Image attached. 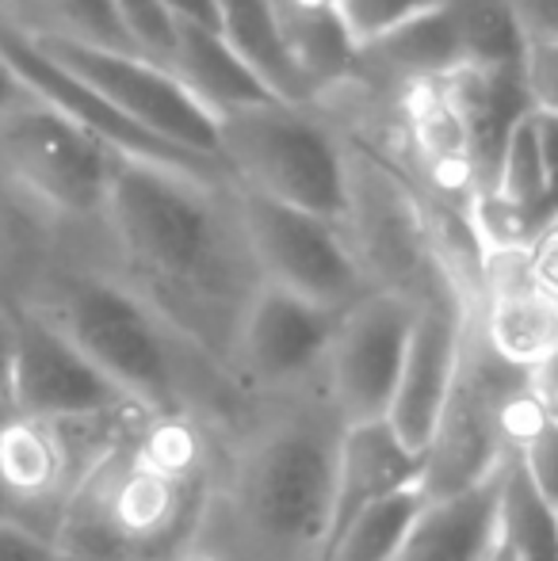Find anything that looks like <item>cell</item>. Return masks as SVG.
Wrapping results in <instances>:
<instances>
[{
    "instance_id": "cell-10",
    "label": "cell",
    "mask_w": 558,
    "mask_h": 561,
    "mask_svg": "<svg viewBox=\"0 0 558 561\" xmlns=\"http://www.w3.org/2000/svg\"><path fill=\"white\" fill-rule=\"evenodd\" d=\"M413 318H418V298L387 287L367 290L341 313L321 378L344 428L387 421L402 378Z\"/></svg>"
},
{
    "instance_id": "cell-19",
    "label": "cell",
    "mask_w": 558,
    "mask_h": 561,
    "mask_svg": "<svg viewBox=\"0 0 558 561\" xmlns=\"http://www.w3.org/2000/svg\"><path fill=\"white\" fill-rule=\"evenodd\" d=\"M218 35L280 104L318 107V96L283 35L276 0H218Z\"/></svg>"
},
{
    "instance_id": "cell-30",
    "label": "cell",
    "mask_w": 558,
    "mask_h": 561,
    "mask_svg": "<svg viewBox=\"0 0 558 561\" xmlns=\"http://www.w3.org/2000/svg\"><path fill=\"white\" fill-rule=\"evenodd\" d=\"M31 92L23 89V81L15 77V69L4 61V54H0V118L4 115H12V112H20L23 104H31Z\"/></svg>"
},
{
    "instance_id": "cell-1",
    "label": "cell",
    "mask_w": 558,
    "mask_h": 561,
    "mask_svg": "<svg viewBox=\"0 0 558 561\" xmlns=\"http://www.w3.org/2000/svg\"><path fill=\"white\" fill-rule=\"evenodd\" d=\"M100 237V264L234 378L241 321L264 287L234 184L119 157Z\"/></svg>"
},
{
    "instance_id": "cell-3",
    "label": "cell",
    "mask_w": 558,
    "mask_h": 561,
    "mask_svg": "<svg viewBox=\"0 0 558 561\" xmlns=\"http://www.w3.org/2000/svg\"><path fill=\"white\" fill-rule=\"evenodd\" d=\"M20 302L50 318L146 413H187L223 432L246 413L241 386L100 260L43 267Z\"/></svg>"
},
{
    "instance_id": "cell-26",
    "label": "cell",
    "mask_w": 558,
    "mask_h": 561,
    "mask_svg": "<svg viewBox=\"0 0 558 561\" xmlns=\"http://www.w3.org/2000/svg\"><path fill=\"white\" fill-rule=\"evenodd\" d=\"M0 561H73L54 535L0 516Z\"/></svg>"
},
{
    "instance_id": "cell-31",
    "label": "cell",
    "mask_w": 558,
    "mask_h": 561,
    "mask_svg": "<svg viewBox=\"0 0 558 561\" xmlns=\"http://www.w3.org/2000/svg\"><path fill=\"white\" fill-rule=\"evenodd\" d=\"M176 20L203 23V27H218V0H161Z\"/></svg>"
},
{
    "instance_id": "cell-4",
    "label": "cell",
    "mask_w": 558,
    "mask_h": 561,
    "mask_svg": "<svg viewBox=\"0 0 558 561\" xmlns=\"http://www.w3.org/2000/svg\"><path fill=\"white\" fill-rule=\"evenodd\" d=\"M207 496L141 462L123 432L77 481L58 542L73 561H157L200 531Z\"/></svg>"
},
{
    "instance_id": "cell-14",
    "label": "cell",
    "mask_w": 558,
    "mask_h": 561,
    "mask_svg": "<svg viewBox=\"0 0 558 561\" xmlns=\"http://www.w3.org/2000/svg\"><path fill=\"white\" fill-rule=\"evenodd\" d=\"M470 313H475V302L452 279H440L418 298V318H413L410 347H406L402 378H398L387 424L398 432L402 444H410L421 455L429 450L440 416L452 401Z\"/></svg>"
},
{
    "instance_id": "cell-34",
    "label": "cell",
    "mask_w": 558,
    "mask_h": 561,
    "mask_svg": "<svg viewBox=\"0 0 558 561\" xmlns=\"http://www.w3.org/2000/svg\"><path fill=\"white\" fill-rule=\"evenodd\" d=\"M4 8H8V0H4Z\"/></svg>"
},
{
    "instance_id": "cell-17",
    "label": "cell",
    "mask_w": 558,
    "mask_h": 561,
    "mask_svg": "<svg viewBox=\"0 0 558 561\" xmlns=\"http://www.w3.org/2000/svg\"><path fill=\"white\" fill-rule=\"evenodd\" d=\"M509 466V458H505ZM505 466L493 470L486 481L470 485L467 493L429 501L418 527L410 531L406 547L395 561H486L501 539V489H505Z\"/></svg>"
},
{
    "instance_id": "cell-7",
    "label": "cell",
    "mask_w": 558,
    "mask_h": 561,
    "mask_svg": "<svg viewBox=\"0 0 558 561\" xmlns=\"http://www.w3.org/2000/svg\"><path fill=\"white\" fill-rule=\"evenodd\" d=\"M141 413L104 416V421L54 424L43 416H0V516L20 519L58 539L77 481L100 455H107Z\"/></svg>"
},
{
    "instance_id": "cell-25",
    "label": "cell",
    "mask_w": 558,
    "mask_h": 561,
    "mask_svg": "<svg viewBox=\"0 0 558 561\" xmlns=\"http://www.w3.org/2000/svg\"><path fill=\"white\" fill-rule=\"evenodd\" d=\"M516 73L532 112L558 118V38H528Z\"/></svg>"
},
{
    "instance_id": "cell-11",
    "label": "cell",
    "mask_w": 558,
    "mask_h": 561,
    "mask_svg": "<svg viewBox=\"0 0 558 561\" xmlns=\"http://www.w3.org/2000/svg\"><path fill=\"white\" fill-rule=\"evenodd\" d=\"M15 329L12 409L54 424L135 413V401L81 352L50 318L27 302H8ZM146 413V409H141Z\"/></svg>"
},
{
    "instance_id": "cell-23",
    "label": "cell",
    "mask_w": 558,
    "mask_h": 561,
    "mask_svg": "<svg viewBox=\"0 0 558 561\" xmlns=\"http://www.w3.org/2000/svg\"><path fill=\"white\" fill-rule=\"evenodd\" d=\"M436 4H444V0H333L337 15H341L344 31H349L360 54L379 43V38L395 35L410 20L432 12Z\"/></svg>"
},
{
    "instance_id": "cell-18",
    "label": "cell",
    "mask_w": 558,
    "mask_h": 561,
    "mask_svg": "<svg viewBox=\"0 0 558 561\" xmlns=\"http://www.w3.org/2000/svg\"><path fill=\"white\" fill-rule=\"evenodd\" d=\"M169 73L215 118L276 100L257 81L253 69L226 46L218 27H203V23H176V46H172Z\"/></svg>"
},
{
    "instance_id": "cell-8",
    "label": "cell",
    "mask_w": 558,
    "mask_h": 561,
    "mask_svg": "<svg viewBox=\"0 0 558 561\" xmlns=\"http://www.w3.org/2000/svg\"><path fill=\"white\" fill-rule=\"evenodd\" d=\"M234 195L264 283L341 313L375 290L341 222L306 215L238 184Z\"/></svg>"
},
{
    "instance_id": "cell-24",
    "label": "cell",
    "mask_w": 558,
    "mask_h": 561,
    "mask_svg": "<svg viewBox=\"0 0 558 561\" xmlns=\"http://www.w3.org/2000/svg\"><path fill=\"white\" fill-rule=\"evenodd\" d=\"M119 23L130 38V50L169 69L172 46H176V15L161 0H115Z\"/></svg>"
},
{
    "instance_id": "cell-32",
    "label": "cell",
    "mask_w": 558,
    "mask_h": 561,
    "mask_svg": "<svg viewBox=\"0 0 558 561\" xmlns=\"http://www.w3.org/2000/svg\"><path fill=\"white\" fill-rule=\"evenodd\" d=\"M0 20H4V0H0Z\"/></svg>"
},
{
    "instance_id": "cell-16",
    "label": "cell",
    "mask_w": 558,
    "mask_h": 561,
    "mask_svg": "<svg viewBox=\"0 0 558 561\" xmlns=\"http://www.w3.org/2000/svg\"><path fill=\"white\" fill-rule=\"evenodd\" d=\"M424 455L398 439L387 421L349 424L337 455V489H333V527L329 542L372 504L387 501L395 493L421 485ZM326 542V547H329ZM326 558V554H321Z\"/></svg>"
},
{
    "instance_id": "cell-21",
    "label": "cell",
    "mask_w": 558,
    "mask_h": 561,
    "mask_svg": "<svg viewBox=\"0 0 558 561\" xmlns=\"http://www.w3.org/2000/svg\"><path fill=\"white\" fill-rule=\"evenodd\" d=\"M424 508H429V493L421 485L372 504L329 542L321 561H395Z\"/></svg>"
},
{
    "instance_id": "cell-5",
    "label": "cell",
    "mask_w": 558,
    "mask_h": 561,
    "mask_svg": "<svg viewBox=\"0 0 558 561\" xmlns=\"http://www.w3.org/2000/svg\"><path fill=\"white\" fill-rule=\"evenodd\" d=\"M218 157L238 187L329 222H349L352 153L314 107L269 100L223 115Z\"/></svg>"
},
{
    "instance_id": "cell-12",
    "label": "cell",
    "mask_w": 558,
    "mask_h": 561,
    "mask_svg": "<svg viewBox=\"0 0 558 561\" xmlns=\"http://www.w3.org/2000/svg\"><path fill=\"white\" fill-rule=\"evenodd\" d=\"M0 54H4V61L15 69L23 89H27L38 104L66 115L69 123L81 126L89 138H96L100 146H107L115 157H130V161L157 164V169H172V172H187V176L226 180V184H234L230 172H226L218 161H207V157H200V153H187V149L169 146V141L141 130L138 123H130L123 112H115L100 92H92L89 84L77 81L73 73H66L58 61L46 58L27 35L8 27L4 20H0Z\"/></svg>"
},
{
    "instance_id": "cell-33",
    "label": "cell",
    "mask_w": 558,
    "mask_h": 561,
    "mask_svg": "<svg viewBox=\"0 0 558 561\" xmlns=\"http://www.w3.org/2000/svg\"><path fill=\"white\" fill-rule=\"evenodd\" d=\"M551 401H555V413H558V393H555V398H551Z\"/></svg>"
},
{
    "instance_id": "cell-2",
    "label": "cell",
    "mask_w": 558,
    "mask_h": 561,
    "mask_svg": "<svg viewBox=\"0 0 558 561\" xmlns=\"http://www.w3.org/2000/svg\"><path fill=\"white\" fill-rule=\"evenodd\" d=\"M344 421L326 378L249 398L226 432L200 531L230 561H321Z\"/></svg>"
},
{
    "instance_id": "cell-28",
    "label": "cell",
    "mask_w": 558,
    "mask_h": 561,
    "mask_svg": "<svg viewBox=\"0 0 558 561\" xmlns=\"http://www.w3.org/2000/svg\"><path fill=\"white\" fill-rule=\"evenodd\" d=\"M505 4L521 23L524 43L528 38H558V0H505Z\"/></svg>"
},
{
    "instance_id": "cell-29",
    "label": "cell",
    "mask_w": 558,
    "mask_h": 561,
    "mask_svg": "<svg viewBox=\"0 0 558 561\" xmlns=\"http://www.w3.org/2000/svg\"><path fill=\"white\" fill-rule=\"evenodd\" d=\"M12 370H15L12 310H8V306H0V416L12 413Z\"/></svg>"
},
{
    "instance_id": "cell-9",
    "label": "cell",
    "mask_w": 558,
    "mask_h": 561,
    "mask_svg": "<svg viewBox=\"0 0 558 561\" xmlns=\"http://www.w3.org/2000/svg\"><path fill=\"white\" fill-rule=\"evenodd\" d=\"M31 43L153 138L223 164V157H218V118L164 66L127 50H96V46L54 43V38H31Z\"/></svg>"
},
{
    "instance_id": "cell-6",
    "label": "cell",
    "mask_w": 558,
    "mask_h": 561,
    "mask_svg": "<svg viewBox=\"0 0 558 561\" xmlns=\"http://www.w3.org/2000/svg\"><path fill=\"white\" fill-rule=\"evenodd\" d=\"M115 161L112 149L38 100L0 118V180L61 226L100 233Z\"/></svg>"
},
{
    "instance_id": "cell-15",
    "label": "cell",
    "mask_w": 558,
    "mask_h": 561,
    "mask_svg": "<svg viewBox=\"0 0 558 561\" xmlns=\"http://www.w3.org/2000/svg\"><path fill=\"white\" fill-rule=\"evenodd\" d=\"M521 252H493L482 260L475 325L501 363L524 375H544L558 359V302L528 279Z\"/></svg>"
},
{
    "instance_id": "cell-22",
    "label": "cell",
    "mask_w": 558,
    "mask_h": 561,
    "mask_svg": "<svg viewBox=\"0 0 558 561\" xmlns=\"http://www.w3.org/2000/svg\"><path fill=\"white\" fill-rule=\"evenodd\" d=\"M501 547L513 561H558V508L532 489L521 466L509 458L501 489Z\"/></svg>"
},
{
    "instance_id": "cell-27",
    "label": "cell",
    "mask_w": 558,
    "mask_h": 561,
    "mask_svg": "<svg viewBox=\"0 0 558 561\" xmlns=\"http://www.w3.org/2000/svg\"><path fill=\"white\" fill-rule=\"evenodd\" d=\"M521 256H524L528 279L558 302V218H551V222L532 233V241L524 244Z\"/></svg>"
},
{
    "instance_id": "cell-20",
    "label": "cell",
    "mask_w": 558,
    "mask_h": 561,
    "mask_svg": "<svg viewBox=\"0 0 558 561\" xmlns=\"http://www.w3.org/2000/svg\"><path fill=\"white\" fill-rule=\"evenodd\" d=\"M4 23L31 38L135 54L115 0H8Z\"/></svg>"
},
{
    "instance_id": "cell-13",
    "label": "cell",
    "mask_w": 558,
    "mask_h": 561,
    "mask_svg": "<svg viewBox=\"0 0 558 561\" xmlns=\"http://www.w3.org/2000/svg\"><path fill=\"white\" fill-rule=\"evenodd\" d=\"M341 310L306 302V298L264 283L249 306L234 352V378L246 398L283 393L310 382L326 367Z\"/></svg>"
}]
</instances>
